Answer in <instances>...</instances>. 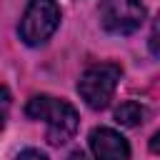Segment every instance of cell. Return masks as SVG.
<instances>
[{
	"instance_id": "5b68a950",
	"label": "cell",
	"mask_w": 160,
	"mask_h": 160,
	"mask_svg": "<svg viewBox=\"0 0 160 160\" xmlns=\"http://www.w3.org/2000/svg\"><path fill=\"white\" fill-rule=\"evenodd\" d=\"M88 142L95 160H130L128 140L112 128H92Z\"/></svg>"
},
{
	"instance_id": "277c9868",
	"label": "cell",
	"mask_w": 160,
	"mask_h": 160,
	"mask_svg": "<svg viewBox=\"0 0 160 160\" xmlns=\"http://www.w3.org/2000/svg\"><path fill=\"white\" fill-rule=\"evenodd\" d=\"M145 5L140 0H102L100 25L112 35H130L145 22Z\"/></svg>"
},
{
	"instance_id": "8992f818",
	"label": "cell",
	"mask_w": 160,
	"mask_h": 160,
	"mask_svg": "<svg viewBox=\"0 0 160 160\" xmlns=\"http://www.w3.org/2000/svg\"><path fill=\"white\" fill-rule=\"evenodd\" d=\"M142 118H145V110H142V105L135 102V100H125V102H120V108L115 110V120H118L120 125H125V128H135L138 122H142Z\"/></svg>"
},
{
	"instance_id": "8fae6325",
	"label": "cell",
	"mask_w": 160,
	"mask_h": 160,
	"mask_svg": "<svg viewBox=\"0 0 160 160\" xmlns=\"http://www.w3.org/2000/svg\"><path fill=\"white\" fill-rule=\"evenodd\" d=\"M68 160H88V158H85V152H82V150H72V152L68 155Z\"/></svg>"
},
{
	"instance_id": "52a82bcc",
	"label": "cell",
	"mask_w": 160,
	"mask_h": 160,
	"mask_svg": "<svg viewBox=\"0 0 160 160\" xmlns=\"http://www.w3.org/2000/svg\"><path fill=\"white\" fill-rule=\"evenodd\" d=\"M10 105H12V95L5 85H0V128L5 125V120L10 115Z\"/></svg>"
},
{
	"instance_id": "3957f363",
	"label": "cell",
	"mask_w": 160,
	"mask_h": 160,
	"mask_svg": "<svg viewBox=\"0 0 160 160\" xmlns=\"http://www.w3.org/2000/svg\"><path fill=\"white\" fill-rule=\"evenodd\" d=\"M58 25H60V5L55 0H30L20 18L18 35L25 45L38 48L50 40Z\"/></svg>"
},
{
	"instance_id": "9c48e42d",
	"label": "cell",
	"mask_w": 160,
	"mask_h": 160,
	"mask_svg": "<svg viewBox=\"0 0 160 160\" xmlns=\"http://www.w3.org/2000/svg\"><path fill=\"white\" fill-rule=\"evenodd\" d=\"M15 160H48V155L45 152H40V150H35V148H25V150H20L18 152V158Z\"/></svg>"
},
{
	"instance_id": "ba28073f",
	"label": "cell",
	"mask_w": 160,
	"mask_h": 160,
	"mask_svg": "<svg viewBox=\"0 0 160 160\" xmlns=\"http://www.w3.org/2000/svg\"><path fill=\"white\" fill-rule=\"evenodd\" d=\"M150 52L155 58H160V12L152 22V30H150Z\"/></svg>"
},
{
	"instance_id": "6da1fadb",
	"label": "cell",
	"mask_w": 160,
	"mask_h": 160,
	"mask_svg": "<svg viewBox=\"0 0 160 160\" xmlns=\"http://www.w3.org/2000/svg\"><path fill=\"white\" fill-rule=\"evenodd\" d=\"M25 112H28V118L42 120V122L48 125L45 138H48L50 145H62V142H68V140L75 135L78 122H80L78 110H75L70 102L58 100V98H52V95H35V98H30Z\"/></svg>"
},
{
	"instance_id": "30bf717a",
	"label": "cell",
	"mask_w": 160,
	"mask_h": 160,
	"mask_svg": "<svg viewBox=\"0 0 160 160\" xmlns=\"http://www.w3.org/2000/svg\"><path fill=\"white\" fill-rule=\"evenodd\" d=\"M148 148H150V152H155V155H160V130L150 138V142H148Z\"/></svg>"
},
{
	"instance_id": "7a4b0ae2",
	"label": "cell",
	"mask_w": 160,
	"mask_h": 160,
	"mask_svg": "<svg viewBox=\"0 0 160 160\" xmlns=\"http://www.w3.org/2000/svg\"><path fill=\"white\" fill-rule=\"evenodd\" d=\"M122 68L118 62H100L88 68L78 80V95L85 100L90 110H105L115 95Z\"/></svg>"
}]
</instances>
